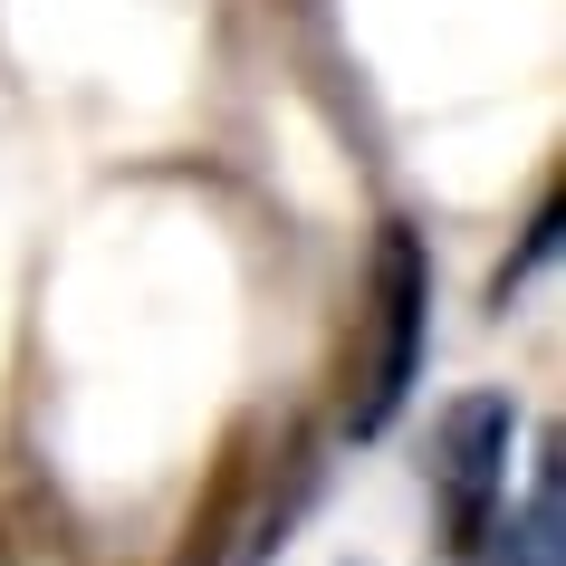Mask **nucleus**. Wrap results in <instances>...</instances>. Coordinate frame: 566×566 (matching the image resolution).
<instances>
[{"instance_id": "f257e3e1", "label": "nucleus", "mask_w": 566, "mask_h": 566, "mask_svg": "<svg viewBox=\"0 0 566 566\" xmlns=\"http://www.w3.org/2000/svg\"><path fill=\"white\" fill-rule=\"evenodd\" d=\"M422 336H432V260L394 221L375 240V269H365V346H356V375H346V432L356 442L394 432V413L422 375Z\"/></svg>"}, {"instance_id": "7ed1b4c3", "label": "nucleus", "mask_w": 566, "mask_h": 566, "mask_svg": "<svg viewBox=\"0 0 566 566\" xmlns=\"http://www.w3.org/2000/svg\"><path fill=\"white\" fill-rule=\"evenodd\" d=\"M557 240H566V192H557V202H547V211H537V221H528V240H518V260H509L500 269V279H490V298H518V289H528V279H537V269H547V260H557Z\"/></svg>"}, {"instance_id": "f03ea898", "label": "nucleus", "mask_w": 566, "mask_h": 566, "mask_svg": "<svg viewBox=\"0 0 566 566\" xmlns=\"http://www.w3.org/2000/svg\"><path fill=\"white\" fill-rule=\"evenodd\" d=\"M509 442H518V403L509 394H461L432 422V500H442L451 557H480L509 500Z\"/></svg>"}]
</instances>
